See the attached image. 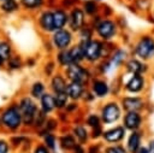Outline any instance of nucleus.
<instances>
[{"instance_id":"f257e3e1","label":"nucleus","mask_w":154,"mask_h":153,"mask_svg":"<svg viewBox=\"0 0 154 153\" xmlns=\"http://www.w3.org/2000/svg\"><path fill=\"white\" fill-rule=\"evenodd\" d=\"M132 55L144 61H152L154 58V34L146 31L140 34L132 43Z\"/></svg>"},{"instance_id":"f03ea898","label":"nucleus","mask_w":154,"mask_h":153,"mask_svg":"<svg viewBox=\"0 0 154 153\" xmlns=\"http://www.w3.org/2000/svg\"><path fill=\"white\" fill-rule=\"evenodd\" d=\"M148 86V76L143 75H132L125 72V77H123L122 81V87L124 92L131 95H144Z\"/></svg>"},{"instance_id":"7ed1b4c3","label":"nucleus","mask_w":154,"mask_h":153,"mask_svg":"<svg viewBox=\"0 0 154 153\" xmlns=\"http://www.w3.org/2000/svg\"><path fill=\"white\" fill-rule=\"evenodd\" d=\"M79 43V42H78ZM84 52V60L89 63H95L103 57H109L112 52L107 51V46L103 41L93 39L85 43H81Z\"/></svg>"},{"instance_id":"20e7f679","label":"nucleus","mask_w":154,"mask_h":153,"mask_svg":"<svg viewBox=\"0 0 154 153\" xmlns=\"http://www.w3.org/2000/svg\"><path fill=\"white\" fill-rule=\"evenodd\" d=\"M120 106L124 112H142L148 107V100L144 95H131L126 94L120 98Z\"/></svg>"},{"instance_id":"39448f33","label":"nucleus","mask_w":154,"mask_h":153,"mask_svg":"<svg viewBox=\"0 0 154 153\" xmlns=\"http://www.w3.org/2000/svg\"><path fill=\"white\" fill-rule=\"evenodd\" d=\"M94 30L101 41L108 42L113 40L118 34V25L111 18H101L94 25Z\"/></svg>"},{"instance_id":"423d86ee","label":"nucleus","mask_w":154,"mask_h":153,"mask_svg":"<svg viewBox=\"0 0 154 153\" xmlns=\"http://www.w3.org/2000/svg\"><path fill=\"white\" fill-rule=\"evenodd\" d=\"M123 112L124 111L120 106V102L116 100L108 101L101 108V120L105 124H114L123 118Z\"/></svg>"},{"instance_id":"0eeeda50","label":"nucleus","mask_w":154,"mask_h":153,"mask_svg":"<svg viewBox=\"0 0 154 153\" xmlns=\"http://www.w3.org/2000/svg\"><path fill=\"white\" fill-rule=\"evenodd\" d=\"M129 52L125 49V48H117L114 49L111 55L108 57V60L105 61L102 65H101V70L102 72H108L113 69H117V67H120V66H124L125 61L129 59Z\"/></svg>"},{"instance_id":"6e6552de","label":"nucleus","mask_w":154,"mask_h":153,"mask_svg":"<svg viewBox=\"0 0 154 153\" xmlns=\"http://www.w3.org/2000/svg\"><path fill=\"white\" fill-rule=\"evenodd\" d=\"M124 70L128 73H132V75H143V76H148L152 66L148 61H144L137 57H129V59L125 61L124 64Z\"/></svg>"},{"instance_id":"1a4fd4ad","label":"nucleus","mask_w":154,"mask_h":153,"mask_svg":"<svg viewBox=\"0 0 154 153\" xmlns=\"http://www.w3.org/2000/svg\"><path fill=\"white\" fill-rule=\"evenodd\" d=\"M122 120L128 131H137L144 125V114L142 112H124Z\"/></svg>"},{"instance_id":"9d476101","label":"nucleus","mask_w":154,"mask_h":153,"mask_svg":"<svg viewBox=\"0 0 154 153\" xmlns=\"http://www.w3.org/2000/svg\"><path fill=\"white\" fill-rule=\"evenodd\" d=\"M66 75L70 82H78L82 84H87L90 78L88 70L83 67L81 64H71L70 66H67Z\"/></svg>"},{"instance_id":"9b49d317","label":"nucleus","mask_w":154,"mask_h":153,"mask_svg":"<svg viewBox=\"0 0 154 153\" xmlns=\"http://www.w3.org/2000/svg\"><path fill=\"white\" fill-rule=\"evenodd\" d=\"M69 24L73 31H79L82 28L85 27V12L83 11V8H72L69 16Z\"/></svg>"},{"instance_id":"f8f14e48","label":"nucleus","mask_w":154,"mask_h":153,"mask_svg":"<svg viewBox=\"0 0 154 153\" xmlns=\"http://www.w3.org/2000/svg\"><path fill=\"white\" fill-rule=\"evenodd\" d=\"M126 131L128 130L124 128V125H116V126L109 128L106 131H103L102 136L109 143H118L125 137Z\"/></svg>"},{"instance_id":"ddd939ff","label":"nucleus","mask_w":154,"mask_h":153,"mask_svg":"<svg viewBox=\"0 0 154 153\" xmlns=\"http://www.w3.org/2000/svg\"><path fill=\"white\" fill-rule=\"evenodd\" d=\"M20 120H22V114L16 107H11L6 110L5 113L2 114V123L11 129H16L20 124Z\"/></svg>"},{"instance_id":"4468645a","label":"nucleus","mask_w":154,"mask_h":153,"mask_svg":"<svg viewBox=\"0 0 154 153\" xmlns=\"http://www.w3.org/2000/svg\"><path fill=\"white\" fill-rule=\"evenodd\" d=\"M54 43L59 49H66L67 47H70L71 42H72V34L71 31L66 30V29H60L57 30L54 36H53Z\"/></svg>"},{"instance_id":"2eb2a0df","label":"nucleus","mask_w":154,"mask_h":153,"mask_svg":"<svg viewBox=\"0 0 154 153\" xmlns=\"http://www.w3.org/2000/svg\"><path fill=\"white\" fill-rule=\"evenodd\" d=\"M125 147L129 151V153H136L141 147H143L142 146V133L140 130L130 131Z\"/></svg>"},{"instance_id":"dca6fc26","label":"nucleus","mask_w":154,"mask_h":153,"mask_svg":"<svg viewBox=\"0 0 154 153\" xmlns=\"http://www.w3.org/2000/svg\"><path fill=\"white\" fill-rule=\"evenodd\" d=\"M20 111H22V116H23V120L24 123L29 124L32 122L34 119V116H35V112H36V107H35V104L30 100V99H24L22 102H20Z\"/></svg>"},{"instance_id":"f3484780","label":"nucleus","mask_w":154,"mask_h":153,"mask_svg":"<svg viewBox=\"0 0 154 153\" xmlns=\"http://www.w3.org/2000/svg\"><path fill=\"white\" fill-rule=\"evenodd\" d=\"M91 93L96 98H105L108 95L109 93V86L108 83L105 81V80H100V78H96L91 82Z\"/></svg>"},{"instance_id":"a211bd4d","label":"nucleus","mask_w":154,"mask_h":153,"mask_svg":"<svg viewBox=\"0 0 154 153\" xmlns=\"http://www.w3.org/2000/svg\"><path fill=\"white\" fill-rule=\"evenodd\" d=\"M84 86L85 84H82L78 82H70L66 89L69 98L72 100H78L82 96H84Z\"/></svg>"},{"instance_id":"6ab92c4d","label":"nucleus","mask_w":154,"mask_h":153,"mask_svg":"<svg viewBox=\"0 0 154 153\" xmlns=\"http://www.w3.org/2000/svg\"><path fill=\"white\" fill-rule=\"evenodd\" d=\"M153 4H154V0H132V7L135 8L134 11L141 12L146 17L149 14Z\"/></svg>"},{"instance_id":"aec40b11","label":"nucleus","mask_w":154,"mask_h":153,"mask_svg":"<svg viewBox=\"0 0 154 153\" xmlns=\"http://www.w3.org/2000/svg\"><path fill=\"white\" fill-rule=\"evenodd\" d=\"M69 52H70L72 64H81L84 60V52L81 43H77L76 46L69 48Z\"/></svg>"},{"instance_id":"412c9836","label":"nucleus","mask_w":154,"mask_h":153,"mask_svg":"<svg viewBox=\"0 0 154 153\" xmlns=\"http://www.w3.org/2000/svg\"><path fill=\"white\" fill-rule=\"evenodd\" d=\"M53 19H54V28L57 30H60L69 22V16L64 11L58 10V11H54L53 12Z\"/></svg>"},{"instance_id":"4be33fe9","label":"nucleus","mask_w":154,"mask_h":153,"mask_svg":"<svg viewBox=\"0 0 154 153\" xmlns=\"http://www.w3.org/2000/svg\"><path fill=\"white\" fill-rule=\"evenodd\" d=\"M41 25L45 30L47 31H52L54 30V19H53V13L51 12H46L42 14L41 17Z\"/></svg>"},{"instance_id":"5701e85b","label":"nucleus","mask_w":154,"mask_h":153,"mask_svg":"<svg viewBox=\"0 0 154 153\" xmlns=\"http://www.w3.org/2000/svg\"><path fill=\"white\" fill-rule=\"evenodd\" d=\"M52 86H53V89L57 94L58 93H65L67 89V83L61 76H55L52 81Z\"/></svg>"},{"instance_id":"b1692460","label":"nucleus","mask_w":154,"mask_h":153,"mask_svg":"<svg viewBox=\"0 0 154 153\" xmlns=\"http://www.w3.org/2000/svg\"><path fill=\"white\" fill-rule=\"evenodd\" d=\"M83 11L88 16H95L99 11L97 1L96 0H85L83 2Z\"/></svg>"},{"instance_id":"393cba45","label":"nucleus","mask_w":154,"mask_h":153,"mask_svg":"<svg viewBox=\"0 0 154 153\" xmlns=\"http://www.w3.org/2000/svg\"><path fill=\"white\" fill-rule=\"evenodd\" d=\"M41 102H42V107H43V110H45L46 112L52 111V110L57 106V105H55V98H53V96L49 95V94L43 95L42 99H41Z\"/></svg>"},{"instance_id":"a878e982","label":"nucleus","mask_w":154,"mask_h":153,"mask_svg":"<svg viewBox=\"0 0 154 153\" xmlns=\"http://www.w3.org/2000/svg\"><path fill=\"white\" fill-rule=\"evenodd\" d=\"M78 33H79V43H85V42L93 40V29L84 27Z\"/></svg>"},{"instance_id":"bb28decb","label":"nucleus","mask_w":154,"mask_h":153,"mask_svg":"<svg viewBox=\"0 0 154 153\" xmlns=\"http://www.w3.org/2000/svg\"><path fill=\"white\" fill-rule=\"evenodd\" d=\"M58 60L61 65L64 66H70L72 64V60H71V57H70V52L69 49H63L59 55H58Z\"/></svg>"},{"instance_id":"cd10ccee","label":"nucleus","mask_w":154,"mask_h":153,"mask_svg":"<svg viewBox=\"0 0 154 153\" xmlns=\"http://www.w3.org/2000/svg\"><path fill=\"white\" fill-rule=\"evenodd\" d=\"M67 100H69V95L67 93H58L57 96H55V105L57 107L61 108V107H65L66 104H67Z\"/></svg>"},{"instance_id":"c85d7f7f","label":"nucleus","mask_w":154,"mask_h":153,"mask_svg":"<svg viewBox=\"0 0 154 153\" xmlns=\"http://www.w3.org/2000/svg\"><path fill=\"white\" fill-rule=\"evenodd\" d=\"M87 124L89 126H91L93 129L101 128V117H99L97 114H90L87 118Z\"/></svg>"},{"instance_id":"c756f323","label":"nucleus","mask_w":154,"mask_h":153,"mask_svg":"<svg viewBox=\"0 0 154 153\" xmlns=\"http://www.w3.org/2000/svg\"><path fill=\"white\" fill-rule=\"evenodd\" d=\"M73 133H75V135H76V137L81 141V142H84L85 140H87V137H88V133H87V129L84 128V126H82V125H78V126H76L75 129H73Z\"/></svg>"},{"instance_id":"7c9ffc66","label":"nucleus","mask_w":154,"mask_h":153,"mask_svg":"<svg viewBox=\"0 0 154 153\" xmlns=\"http://www.w3.org/2000/svg\"><path fill=\"white\" fill-rule=\"evenodd\" d=\"M61 146L66 149H71V148H75L76 147V141L72 136L70 135H66V136H63L61 137Z\"/></svg>"},{"instance_id":"2f4dec72","label":"nucleus","mask_w":154,"mask_h":153,"mask_svg":"<svg viewBox=\"0 0 154 153\" xmlns=\"http://www.w3.org/2000/svg\"><path fill=\"white\" fill-rule=\"evenodd\" d=\"M106 153H129V151L122 145H113L106 148Z\"/></svg>"},{"instance_id":"473e14b6","label":"nucleus","mask_w":154,"mask_h":153,"mask_svg":"<svg viewBox=\"0 0 154 153\" xmlns=\"http://www.w3.org/2000/svg\"><path fill=\"white\" fill-rule=\"evenodd\" d=\"M2 8L6 12H12L17 8V4L14 2V0H5V2L2 4Z\"/></svg>"},{"instance_id":"72a5a7b5","label":"nucleus","mask_w":154,"mask_h":153,"mask_svg":"<svg viewBox=\"0 0 154 153\" xmlns=\"http://www.w3.org/2000/svg\"><path fill=\"white\" fill-rule=\"evenodd\" d=\"M8 55H10V46L5 42H1L0 43V57L2 59H6Z\"/></svg>"},{"instance_id":"f704fd0d","label":"nucleus","mask_w":154,"mask_h":153,"mask_svg":"<svg viewBox=\"0 0 154 153\" xmlns=\"http://www.w3.org/2000/svg\"><path fill=\"white\" fill-rule=\"evenodd\" d=\"M42 92H43V86L41 83H36L32 88V95L34 96H41L42 95Z\"/></svg>"},{"instance_id":"c9c22d12","label":"nucleus","mask_w":154,"mask_h":153,"mask_svg":"<svg viewBox=\"0 0 154 153\" xmlns=\"http://www.w3.org/2000/svg\"><path fill=\"white\" fill-rule=\"evenodd\" d=\"M42 0H23V4L24 6L26 7H36L38 5H41Z\"/></svg>"},{"instance_id":"e433bc0d","label":"nucleus","mask_w":154,"mask_h":153,"mask_svg":"<svg viewBox=\"0 0 154 153\" xmlns=\"http://www.w3.org/2000/svg\"><path fill=\"white\" fill-rule=\"evenodd\" d=\"M46 143H47V146L49 147V148H54V137L52 136V135H47L46 136Z\"/></svg>"},{"instance_id":"4c0bfd02","label":"nucleus","mask_w":154,"mask_h":153,"mask_svg":"<svg viewBox=\"0 0 154 153\" xmlns=\"http://www.w3.org/2000/svg\"><path fill=\"white\" fill-rule=\"evenodd\" d=\"M7 143L5 141H0V153H7Z\"/></svg>"},{"instance_id":"58836bf2","label":"nucleus","mask_w":154,"mask_h":153,"mask_svg":"<svg viewBox=\"0 0 154 153\" xmlns=\"http://www.w3.org/2000/svg\"><path fill=\"white\" fill-rule=\"evenodd\" d=\"M35 153H49L48 149H46L43 146H38L36 149H35Z\"/></svg>"},{"instance_id":"ea45409f","label":"nucleus","mask_w":154,"mask_h":153,"mask_svg":"<svg viewBox=\"0 0 154 153\" xmlns=\"http://www.w3.org/2000/svg\"><path fill=\"white\" fill-rule=\"evenodd\" d=\"M147 18H150V22L154 24V4H153V6H152V10H150L149 14L147 16Z\"/></svg>"},{"instance_id":"a19ab883","label":"nucleus","mask_w":154,"mask_h":153,"mask_svg":"<svg viewBox=\"0 0 154 153\" xmlns=\"http://www.w3.org/2000/svg\"><path fill=\"white\" fill-rule=\"evenodd\" d=\"M136 153H149V151H148V147H147V146H143V147H141Z\"/></svg>"},{"instance_id":"79ce46f5","label":"nucleus","mask_w":154,"mask_h":153,"mask_svg":"<svg viewBox=\"0 0 154 153\" xmlns=\"http://www.w3.org/2000/svg\"><path fill=\"white\" fill-rule=\"evenodd\" d=\"M73 149L76 151V153H84V152H83V149H82L79 146H77V145H76V147H75Z\"/></svg>"},{"instance_id":"37998d69","label":"nucleus","mask_w":154,"mask_h":153,"mask_svg":"<svg viewBox=\"0 0 154 153\" xmlns=\"http://www.w3.org/2000/svg\"><path fill=\"white\" fill-rule=\"evenodd\" d=\"M2 60H4V59H2V58H1V57H0V65H1V64H2Z\"/></svg>"},{"instance_id":"c03bdc74","label":"nucleus","mask_w":154,"mask_h":153,"mask_svg":"<svg viewBox=\"0 0 154 153\" xmlns=\"http://www.w3.org/2000/svg\"><path fill=\"white\" fill-rule=\"evenodd\" d=\"M96 1H101V0H96Z\"/></svg>"},{"instance_id":"a18cd8bd","label":"nucleus","mask_w":154,"mask_h":153,"mask_svg":"<svg viewBox=\"0 0 154 153\" xmlns=\"http://www.w3.org/2000/svg\"><path fill=\"white\" fill-rule=\"evenodd\" d=\"M149 153H154V152H149Z\"/></svg>"},{"instance_id":"49530a36","label":"nucleus","mask_w":154,"mask_h":153,"mask_svg":"<svg viewBox=\"0 0 154 153\" xmlns=\"http://www.w3.org/2000/svg\"><path fill=\"white\" fill-rule=\"evenodd\" d=\"M153 61H154V58H153Z\"/></svg>"}]
</instances>
